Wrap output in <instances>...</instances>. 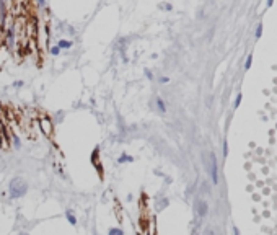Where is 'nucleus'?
Wrapping results in <instances>:
<instances>
[{"mask_svg":"<svg viewBox=\"0 0 277 235\" xmlns=\"http://www.w3.org/2000/svg\"><path fill=\"white\" fill-rule=\"evenodd\" d=\"M57 46H59V49H70V48H72V41H69V39H60L59 43H57Z\"/></svg>","mask_w":277,"mask_h":235,"instance_id":"nucleus-9","label":"nucleus"},{"mask_svg":"<svg viewBox=\"0 0 277 235\" xmlns=\"http://www.w3.org/2000/svg\"><path fill=\"white\" fill-rule=\"evenodd\" d=\"M267 5H272V0H267Z\"/></svg>","mask_w":277,"mask_h":235,"instance_id":"nucleus-19","label":"nucleus"},{"mask_svg":"<svg viewBox=\"0 0 277 235\" xmlns=\"http://www.w3.org/2000/svg\"><path fill=\"white\" fill-rule=\"evenodd\" d=\"M65 217H67V222H69L70 225H77V217H75V214H73L70 209L65 211Z\"/></svg>","mask_w":277,"mask_h":235,"instance_id":"nucleus-7","label":"nucleus"},{"mask_svg":"<svg viewBox=\"0 0 277 235\" xmlns=\"http://www.w3.org/2000/svg\"><path fill=\"white\" fill-rule=\"evenodd\" d=\"M20 235H30V233H26V232H23V233H20Z\"/></svg>","mask_w":277,"mask_h":235,"instance_id":"nucleus-20","label":"nucleus"},{"mask_svg":"<svg viewBox=\"0 0 277 235\" xmlns=\"http://www.w3.org/2000/svg\"><path fill=\"white\" fill-rule=\"evenodd\" d=\"M197 211H199V215H205V214H207V204H205L204 201H199Z\"/></svg>","mask_w":277,"mask_h":235,"instance_id":"nucleus-11","label":"nucleus"},{"mask_svg":"<svg viewBox=\"0 0 277 235\" xmlns=\"http://www.w3.org/2000/svg\"><path fill=\"white\" fill-rule=\"evenodd\" d=\"M15 87H23V82H21V80H20V82H16V83H15Z\"/></svg>","mask_w":277,"mask_h":235,"instance_id":"nucleus-18","label":"nucleus"},{"mask_svg":"<svg viewBox=\"0 0 277 235\" xmlns=\"http://www.w3.org/2000/svg\"><path fill=\"white\" fill-rule=\"evenodd\" d=\"M145 75H147V78H148V80H152V78H153V74L150 72L148 69H145Z\"/></svg>","mask_w":277,"mask_h":235,"instance_id":"nucleus-14","label":"nucleus"},{"mask_svg":"<svg viewBox=\"0 0 277 235\" xmlns=\"http://www.w3.org/2000/svg\"><path fill=\"white\" fill-rule=\"evenodd\" d=\"M194 235H196V233H194Z\"/></svg>","mask_w":277,"mask_h":235,"instance_id":"nucleus-21","label":"nucleus"},{"mask_svg":"<svg viewBox=\"0 0 277 235\" xmlns=\"http://www.w3.org/2000/svg\"><path fill=\"white\" fill-rule=\"evenodd\" d=\"M163 10H171V5H168V3H165V5H162Z\"/></svg>","mask_w":277,"mask_h":235,"instance_id":"nucleus-17","label":"nucleus"},{"mask_svg":"<svg viewBox=\"0 0 277 235\" xmlns=\"http://www.w3.org/2000/svg\"><path fill=\"white\" fill-rule=\"evenodd\" d=\"M262 124L246 155L248 191L257 235H277V77L267 90Z\"/></svg>","mask_w":277,"mask_h":235,"instance_id":"nucleus-1","label":"nucleus"},{"mask_svg":"<svg viewBox=\"0 0 277 235\" xmlns=\"http://www.w3.org/2000/svg\"><path fill=\"white\" fill-rule=\"evenodd\" d=\"M36 3L39 7H46V0H36Z\"/></svg>","mask_w":277,"mask_h":235,"instance_id":"nucleus-16","label":"nucleus"},{"mask_svg":"<svg viewBox=\"0 0 277 235\" xmlns=\"http://www.w3.org/2000/svg\"><path fill=\"white\" fill-rule=\"evenodd\" d=\"M37 126H39V131L43 132L46 137H52L54 134V123L52 119L48 116V114H41L39 118H37Z\"/></svg>","mask_w":277,"mask_h":235,"instance_id":"nucleus-3","label":"nucleus"},{"mask_svg":"<svg viewBox=\"0 0 277 235\" xmlns=\"http://www.w3.org/2000/svg\"><path fill=\"white\" fill-rule=\"evenodd\" d=\"M155 103H157V108H158V110H160L162 113H166V105H165V101H163L160 96H157Z\"/></svg>","mask_w":277,"mask_h":235,"instance_id":"nucleus-10","label":"nucleus"},{"mask_svg":"<svg viewBox=\"0 0 277 235\" xmlns=\"http://www.w3.org/2000/svg\"><path fill=\"white\" fill-rule=\"evenodd\" d=\"M210 175H212V181L217 183L218 176H217V162H215V155L210 154Z\"/></svg>","mask_w":277,"mask_h":235,"instance_id":"nucleus-5","label":"nucleus"},{"mask_svg":"<svg viewBox=\"0 0 277 235\" xmlns=\"http://www.w3.org/2000/svg\"><path fill=\"white\" fill-rule=\"evenodd\" d=\"M49 52L52 54V56H59V54H60V49H59V46H57V44H55V46H51Z\"/></svg>","mask_w":277,"mask_h":235,"instance_id":"nucleus-13","label":"nucleus"},{"mask_svg":"<svg viewBox=\"0 0 277 235\" xmlns=\"http://www.w3.org/2000/svg\"><path fill=\"white\" fill-rule=\"evenodd\" d=\"M108 235H124V230L121 227H111L108 230Z\"/></svg>","mask_w":277,"mask_h":235,"instance_id":"nucleus-12","label":"nucleus"},{"mask_svg":"<svg viewBox=\"0 0 277 235\" xmlns=\"http://www.w3.org/2000/svg\"><path fill=\"white\" fill-rule=\"evenodd\" d=\"M158 82H160V83H168V82H170V78H168V77H160V78H158Z\"/></svg>","mask_w":277,"mask_h":235,"instance_id":"nucleus-15","label":"nucleus"},{"mask_svg":"<svg viewBox=\"0 0 277 235\" xmlns=\"http://www.w3.org/2000/svg\"><path fill=\"white\" fill-rule=\"evenodd\" d=\"M8 193H10V198H13V199L23 198V196L28 193V183H26V180H25V178H21V176L12 178L10 183H8Z\"/></svg>","mask_w":277,"mask_h":235,"instance_id":"nucleus-2","label":"nucleus"},{"mask_svg":"<svg viewBox=\"0 0 277 235\" xmlns=\"http://www.w3.org/2000/svg\"><path fill=\"white\" fill-rule=\"evenodd\" d=\"M90 160H91V165L95 167L100 180H105V172H103V163H101V157H100V145H96V147L93 149Z\"/></svg>","mask_w":277,"mask_h":235,"instance_id":"nucleus-4","label":"nucleus"},{"mask_svg":"<svg viewBox=\"0 0 277 235\" xmlns=\"http://www.w3.org/2000/svg\"><path fill=\"white\" fill-rule=\"evenodd\" d=\"M10 142L15 145V149H20V147H21V140H20V137H18L15 132L10 134Z\"/></svg>","mask_w":277,"mask_h":235,"instance_id":"nucleus-8","label":"nucleus"},{"mask_svg":"<svg viewBox=\"0 0 277 235\" xmlns=\"http://www.w3.org/2000/svg\"><path fill=\"white\" fill-rule=\"evenodd\" d=\"M132 162H134V157L129 155V154H123L119 158H117V163H119V165H123V163H132Z\"/></svg>","mask_w":277,"mask_h":235,"instance_id":"nucleus-6","label":"nucleus"}]
</instances>
